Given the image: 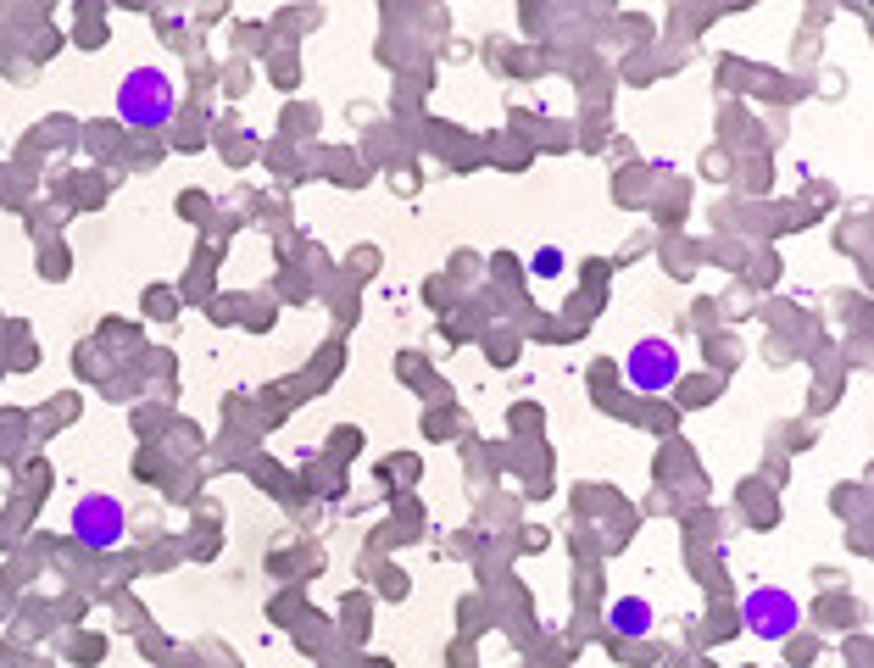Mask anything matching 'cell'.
Listing matches in <instances>:
<instances>
[{
    "label": "cell",
    "instance_id": "cell-1",
    "mask_svg": "<svg viewBox=\"0 0 874 668\" xmlns=\"http://www.w3.org/2000/svg\"><path fill=\"white\" fill-rule=\"evenodd\" d=\"M173 112V78L162 67H134L118 90V118L134 129H156Z\"/></svg>",
    "mask_w": 874,
    "mask_h": 668
},
{
    "label": "cell",
    "instance_id": "cell-2",
    "mask_svg": "<svg viewBox=\"0 0 874 668\" xmlns=\"http://www.w3.org/2000/svg\"><path fill=\"white\" fill-rule=\"evenodd\" d=\"M129 519H123V501L118 496H84L73 508V541L90 546V552H112L123 541Z\"/></svg>",
    "mask_w": 874,
    "mask_h": 668
},
{
    "label": "cell",
    "instance_id": "cell-3",
    "mask_svg": "<svg viewBox=\"0 0 874 668\" xmlns=\"http://www.w3.org/2000/svg\"><path fill=\"white\" fill-rule=\"evenodd\" d=\"M741 624H746L752 635H763V641H785V635L803 624V608H797L792 591L763 584V591H752V597L741 602Z\"/></svg>",
    "mask_w": 874,
    "mask_h": 668
},
{
    "label": "cell",
    "instance_id": "cell-4",
    "mask_svg": "<svg viewBox=\"0 0 874 668\" xmlns=\"http://www.w3.org/2000/svg\"><path fill=\"white\" fill-rule=\"evenodd\" d=\"M624 374H630V385L646 390V396L668 390V385L679 379V352H674V341H663V334H646V341H635L630 357H624Z\"/></svg>",
    "mask_w": 874,
    "mask_h": 668
},
{
    "label": "cell",
    "instance_id": "cell-5",
    "mask_svg": "<svg viewBox=\"0 0 874 668\" xmlns=\"http://www.w3.org/2000/svg\"><path fill=\"white\" fill-rule=\"evenodd\" d=\"M607 624H613L619 635H646L652 630V602H641V597H624V602H613V613H607Z\"/></svg>",
    "mask_w": 874,
    "mask_h": 668
},
{
    "label": "cell",
    "instance_id": "cell-6",
    "mask_svg": "<svg viewBox=\"0 0 874 668\" xmlns=\"http://www.w3.org/2000/svg\"><path fill=\"white\" fill-rule=\"evenodd\" d=\"M535 274H541V279H557V274H563V250H557V245L535 250Z\"/></svg>",
    "mask_w": 874,
    "mask_h": 668
}]
</instances>
